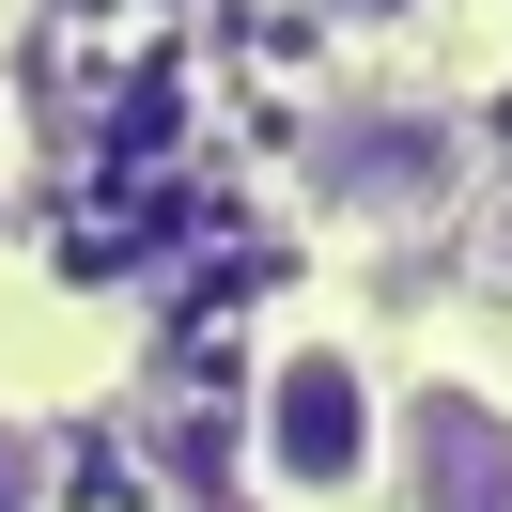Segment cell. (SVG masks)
<instances>
[{
  "mask_svg": "<svg viewBox=\"0 0 512 512\" xmlns=\"http://www.w3.org/2000/svg\"><path fill=\"white\" fill-rule=\"evenodd\" d=\"M373 435H388V388H373V357H357V342H280V357H264L249 466L280 481L295 512L357 497V481H373Z\"/></svg>",
  "mask_w": 512,
  "mask_h": 512,
  "instance_id": "obj_1",
  "label": "cell"
},
{
  "mask_svg": "<svg viewBox=\"0 0 512 512\" xmlns=\"http://www.w3.org/2000/svg\"><path fill=\"white\" fill-rule=\"evenodd\" d=\"M388 466H404V512H512V404L466 373L404 388L388 404Z\"/></svg>",
  "mask_w": 512,
  "mask_h": 512,
  "instance_id": "obj_2",
  "label": "cell"
},
{
  "mask_svg": "<svg viewBox=\"0 0 512 512\" xmlns=\"http://www.w3.org/2000/svg\"><path fill=\"white\" fill-rule=\"evenodd\" d=\"M450 171H466V140H450L435 109H342L326 156H311V187H326V218L404 233V218H435V202H450Z\"/></svg>",
  "mask_w": 512,
  "mask_h": 512,
  "instance_id": "obj_3",
  "label": "cell"
},
{
  "mask_svg": "<svg viewBox=\"0 0 512 512\" xmlns=\"http://www.w3.org/2000/svg\"><path fill=\"white\" fill-rule=\"evenodd\" d=\"M0 512H47V435H16V419H0Z\"/></svg>",
  "mask_w": 512,
  "mask_h": 512,
  "instance_id": "obj_4",
  "label": "cell"
},
{
  "mask_svg": "<svg viewBox=\"0 0 512 512\" xmlns=\"http://www.w3.org/2000/svg\"><path fill=\"white\" fill-rule=\"evenodd\" d=\"M326 16H342V32H388V16H419V0H326Z\"/></svg>",
  "mask_w": 512,
  "mask_h": 512,
  "instance_id": "obj_5",
  "label": "cell"
}]
</instances>
